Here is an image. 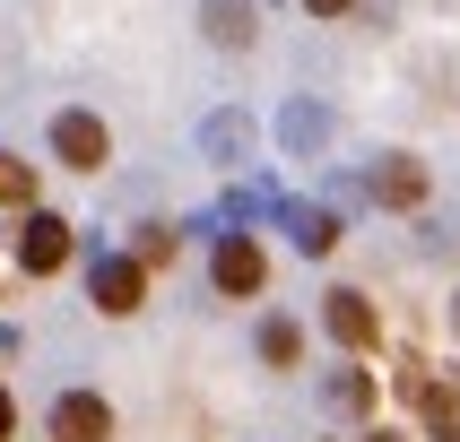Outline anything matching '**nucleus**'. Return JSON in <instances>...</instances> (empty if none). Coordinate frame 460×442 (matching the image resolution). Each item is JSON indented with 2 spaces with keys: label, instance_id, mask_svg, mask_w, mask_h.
I'll list each match as a JSON object with an SVG mask.
<instances>
[{
  "label": "nucleus",
  "instance_id": "1",
  "mask_svg": "<svg viewBox=\"0 0 460 442\" xmlns=\"http://www.w3.org/2000/svg\"><path fill=\"white\" fill-rule=\"evenodd\" d=\"M87 304H96L104 321H130V312L148 304V269L130 252H87Z\"/></svg>",
  "mask_w": 460,
  "mask_h": 442
},
{
  "label": "nucleus",
  "instance_id": "2",
  "mask_svg": "<svg viewBox=\"0 0 460 442\" xmlns=\"http://www.w3.org/2000/svg\"><path fill=\"white\" fill-rule=\"evenodd\" d=\"M331 104H322V96H287L279 104V122H270V139H279V156H296V165H313V156H322V148H331Z\"/></svg>",
  "mask_w": 460,
  "mask_h": 442
},
{
  "label": "nucleus",
  "instance_id": "3",
  "mask_svg": "<svg viewBox=\"0 0 460 442\" xmlns=\"http://www.w3.org/2000/svg\"><path fill=\"white\" fill-rule=\"evenodd\" d=\"M52 156H61L70 174H96L104 156H113V130H104L87 104H70V113H52Z\"/></svg>",
  "mask_w": 460,
  "mask_h": 442
},
{
  "label": "nucleus",
  "instance_id": "4",
  "mask_svg": "<svg viewBox=\"0 0 460 442\" xmlns=\"http://www.w3.org/2000/svg\"><path fill=\"white\" fill-rule=\"evenodd\" d=\"M70 217H52V208H26L18 217V269L26 278H52V269H61V260H70Z\"/></svg>",
  "mask_w": 460,
  "mask_h": 442
},
{
  "label": "nucleus",
  "instance_id": "5",
  "mask_svg": "<svg viewBox=\"0 0 460 442\" xmlns=\"http://www.w3.org/2000/svg\"><path fill=\"white\" fill-rule=\"evenodd\" d=\"M365 191H374V208H391V217H417V208H426V165H417L409 148H391V156H374Z\"/></svg>",
  "mask_w": 460,
  "mask_h": 442
},
{
  "label": "nucleus",
  "instance_id": "6",
  "mask_svg": "<svg viewBox=\"0 0 460 442\" xmlns=\"http://www.w3.org/2000/svg\"><path fill=\"white\" fill-rule=\"evenodd\" d=\"M44 434L52 442H113V408H104L96 390H61L44 408Z\"/></svg>",
  "mask_w": 460,
  "mask_h": 442
},
{
  "label": "nucleus",
  "instance_id": "7",
  "mask_svg": "<svg viewBox=\"0 0 460 442\" xmlns=\"http://www.w3.org/2000/svg\"><path fill=\"white\" fill-rule=\"evenodd\" d=\"M261 278H270V260H261L252 234H217V252H208V286H217V295H261Z\"/></svg>",
  "mask_w": 460,
  "mask_h": 442
},
{
  "label": "nucleus",
  "instance_id": "8",
  "mask_svg": "<svg viewBox=\"0 0 460 442\" xmlns=\"http://www.w3.org/2000/svg\"><path fill=\"white\" fill-rule=\"evenodd\" d=\"M322 330H331L339 347H348V356H365V347L383 338V312L365 304L357 286H331V295H322Z\"/></svg>",
  "mask_w": 460,
  "mask_h": 442
},
{
  "label": "nucleus",
  "instance_id": "9",
  "mask_svg": "<svg viewBox=\"0 0 460 442\" xmlns=\"http://www.w3.org/2000/svg\"><path fill=\"white\" fill-rule=\"evenodd\" d=\"M279 226H287V243H296L305 260L339 252V208H322V200H279Z\"/></svg>",
  "mask_w": 460,
  "mask_h": 442
},
{
  "label": "nucleus",
  "instance_id": "10",
  "mask_svg": "<svg viewBox=\"0 0 460 442\" xmlns=\"http://www.w3.org/2000/svg\"><path fill=\"white\" fill-rule=\"evenodd\" d=\"M200 156L208 165H243V156H252V113H243V104H217L200 122Z\"/></svg>",
  "mask_w": 460,
  "mask_h": 442
},
{
  "label": "nucleus",
  "instance_id": "11",
  "mask_svg": "<svg viewBox=\"0 0 460 442\" xmlns=\"http://www.w3.org/2000/svg\"><path fill=\"white\" fill-rule=\"evenodd\" d=\"M200 35L217 52H243L261 35V0H200Z\"/></svg>",
  "mask_w": 460,
  "mask_h": 442
},
{
  "label": "nucleus",
  "instance_id": "12",
  "mask_svg": "<svg viewBox=\"0 0 460 442\" xmlns=\"http://www.w3.org/2000/svg\"><path fill=\"white\" fill-rule=\"evenodd\" d=\"M322 399H331L339 416H374V373H365V364L348 356L339 373H322Z\"/></svg>",
  "mask_w": 460,
  "mask_h": 442
},
{
  "label": "nucleus",
  "instance_id": "13",
  "mask_svg": "<svg viewBox=\"0 0 460 442\" xmlns=\"http://www.w3.org/2000/svg\"><path fill=\"white\" fill-rule=\"evenodd\" d=\"M261 364H279V373H296V364H305V330H296V321H287V312H270V321H261Z\"/></svg>",
  "mask_w": 460,
  "mask_h": 442
},
{
  "label": "nucleus",
  "instance_id": "14",
  "mask_svg": "<svg viewBox=\"0 0 460 442\" xmlns=\"http://www.w3.org/2000/svg\"><path fill=\"white\" fill-rule=\"evenodd\" d=\"M417 416H426V442H460V382H435L417 399Z\"/></svg>",
  "mask_w": 460,
  "mask_h": 442
},
{
  "label": "nucleus",
  "instance_id": "15",
  "mask_svg": "<svg viewBox=\"0 0 460 442\" xmlns=\"http://www.w3.org/2000/svg\"><path fill=\"white\" fill-rule=\"evenodd\" d=\"M174 243H182V226H165V217H139V226H130V260H139V269H165Z\"/></svg>",
  "mask_w": 460,
  "mask_h": 442
},
{
  "label": "nucleus",
  "instance_id": "16",
  "mask_svg": "<svg viewBox=\"0 0 460 442\" xmlns=\"http://www.w3.org/2000/svg\"><path fill=\"white\" fill-rule=\"evenodd\" d=\"M0 208H18V217L35 208V165L18 148H0Z\"/></svg>",
  "mask_w": 460,
  "mask_h": 442
},
{
  "label": "nucleus",
  "instance_id": "17",
  "mask_svg": "<svg viewBox=\"0 0 460 442\" xmlns=\"http://www.w3.org/2000/svg\"><path fill=\"white\" fill-rule=\"evenodd\" d=\"M313 18H348V9H357V0H305Z\"/></svg>",
  "mask_w": 460,
  "mask_h": 442
},
{
  "label": "nucleus",
  "instance_id": "18",
  "mask_svg": "<svg viewBox=\"0 0 460 442\" xmlns=\"http://www.w3.org/2000/svg\"><path fill=\"white\" fill-rule=\"evenodd\" d=\"M18 434V399H9V390H0V442Z\"/></svg>",
  "mask_w": 460,
  "mask_h": 442
},
{
  "label": "nucleus",
  "instance_id": "19",
  "mask_svg": "<svg viewBox=\"0 0 460 442\" xmlns=\"http://www.w3.org/2000/svg\"><path fill=\"white\" fill-rule=\"evenodd\" d=\"M365 442H409V434H391V425H374V434H365Z\"/></svg>",
  "mask_w": 460,
  "mask_h": 442
},
{
  "label": "nucleus",
  "instance_id": "20",
  "mask_svg": "<svg viewBox=\"0 0 460 442\" xmlns=\"http://www.w3.org/2000/svg\"><path fill=\"white\" fill-rule=\"evenodd\" d=\"M452 330H460V295H452Z\"/></svg>",
  "mask_w": 460,
  "mask_h": 442
}]
</instances>
